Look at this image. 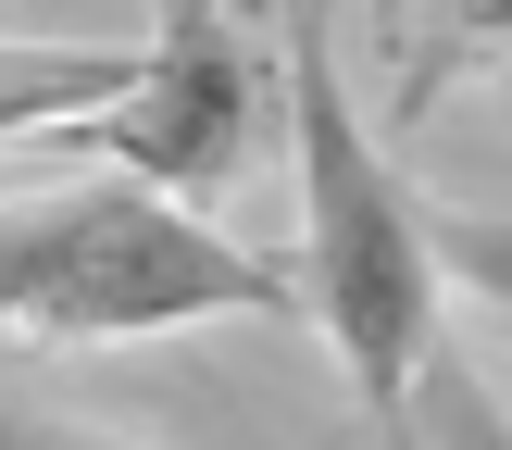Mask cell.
<instances>
[{
  "mask_svg": "<svg viewBox=\"0 0 512 450\" xmlns=\"http://www.w3.org/2000/svg\"><path fill=\"white\" fill-rule=\"evenodd\" d=\"M500 50H512V0H438V13H425V38H413V88H400V100L425 113L463 63H500Z\"/></svg>",
  "mask_w": 512,
  "mask_h": 450,
  "instance_id": "52a82bcc",
  "label": "cell"
},
{
  "mask_svg": "<svg viewBox=\"0 0 512 450\" xmlns=\"http://www.w3.org/2000/svg\"><path fill=\"white\" fill-rule=\"evenodd\" d=\"M0 450H150V438H113V425L38 413V400H0Z\"/></svg>",
  "mask_w": 512,
  "mask_h": 450,
  "instance_id": "ba28073f",
  "label": "cell"
},
{
  "mask_svg": "<svg viewBox=\"0 0 512 450\" xmlns=\"http://www.w3.org/2000/svg\"><path fill=\"white\" fill-rule=\"evenodd\" d=\"M275 113H288V175H300V313L325 325L350 400L375 413V438L400 450V413H413V375L438 350V250H425V200L400 188V163L375 150V125L350 113L338 38H325V0L288 13V63H275Z\"/></svg>",
  "mask_w": 512,
  "mask_h": 450,
  "instance_id": "6da1fadb",
  "label": "cell"
},
{
  "mask_svg": "<svg viewBox=\"0 0 512 450\" xmlns=\"http://www.w3.org/2000/svg\"><path fill=\"white\" fill-rule=\"evenodd\" d=\"M425 250H438V288H475L512 313V200H438Z\"/></svg>",
  "mask_w": 512,
  "mask_h": 450,
  "instance_id": "8992f818",
  "label": "cell"
},
{
  "mask_svg": "<svg viewBox=\"0 0 512 450\" xmlns=\"http://www.w3.org/2000/svg\"><path fill=\"white\" fill-rule=\"evenodd\" d=\"M400 450H512V400L438 338L425 375H413V413H400Z\"/></svg>",
  "mask_w": 512,
  "mask_h": 450,
  "instance_id": "5b68a950",
  "label": "cell"
},
{
  "mask_svg": "<svg viewBox=\"0 0 512 450\" xmlns=\"http://www.w3.org/2000/svg\"><path fill=\"white\" fill-rule=\"evenodd\" d=\"M275 50L250 38V13L238 0H150V50H138V75H125L100 113H75V125H50L63 150H100L113 175H138V188H163V200H225L250 163H263V138H275Z\"/></svg>",
  "mask_w": 512,
  "mask_h": 450,
  "instance_id": "3957f363",
  "label": "cell"
},
{
  "mask_svg": "<svg viewBox=\"0 0 512 450\" xmlns=\"http://www.w3.org/2000/svg\"><path fill=\"white\" fill-rule=\"evenodd\" d=\"M225 313H300L288 263L238 250L188 200L138 175H75V188L0 200V338H175Z\"/></svg>",
  "mask_w": 512,
  "mask_h": 450,
  "instance_id": "7a4b0ae2",
  "label": "cell"
},
{
  "mask_svg": "<svg viewBox=\"0 0 512 450\" xmlns=\"http://www.w3.org/2000/svg\"><path fill=\"white\" fill-rule=\"evenodd\" d=\"M125 75H138V50H88V38L38 50V38H0V138H38V125L100 113Z\"/></svg>",
  "mask_w": 512,
  "mask_h": 450,
  "instance_id": "277c9868",
  "label": "cell"
}]
</instances>
